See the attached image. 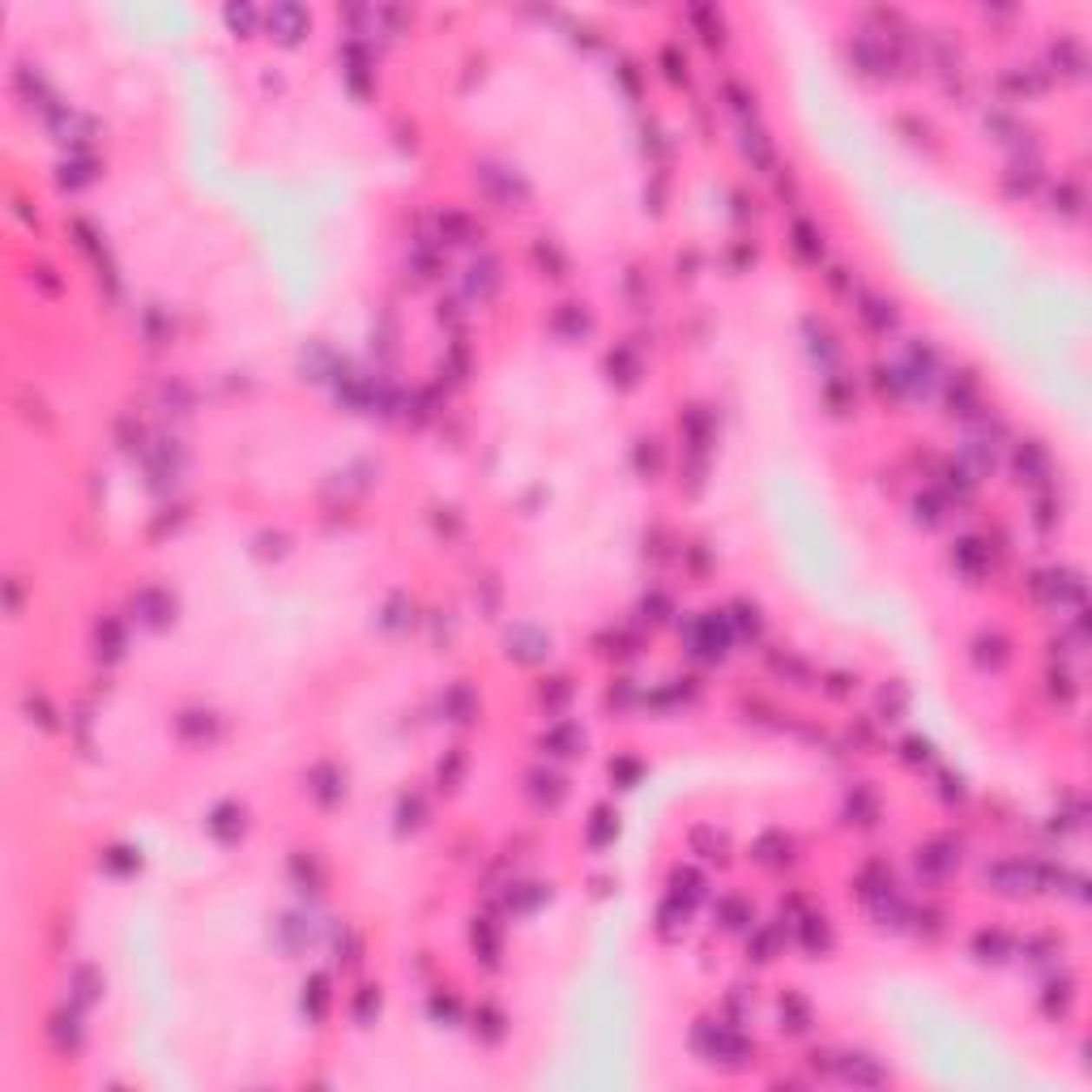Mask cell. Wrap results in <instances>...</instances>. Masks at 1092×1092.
<instances>
[{
    "label": "cell",
    "instance_id": "obj_15",
    "mask_svg": "<svg viewBox=\"0 0 1092 1092\" xmlns=\"http://www.w3.org/2000/svg\"><path fill=\"white\" fill-rule=\"evenodd\" d=\"M798 931H802L806 951H828V947H832V931H828V918H824V913H806V918L798 922Z\"/></svg>",
    "mask_w": 1092,
    "mask_h": 1092
},
{
    "label": "cell",
    "instance_id": "obj_39",
    "mask_svg": "<svg viewBox=\"0 0 1092 1092\" xmlns=\"http://www.w3.org/2000/svg\"><path fill=\"white\" fill-rule=\"evenodd\" d=\"M372 1011H380V994H376V986H363L359 1003H354V1016H359V1020H367Z\"/></svg>",
    "mask_w": 1092,
    "mask_h": 1092
},
{
    "label": "cell",
    "instance_id": "obj_34",
    "mask_svg": "<svg viewBox=\"0 0 1092 1092\" xmlns=\"http://www.w3.org/2000/svg\"><path fill=\"white\" fill-rule=\"evenodd\" d=\"M256 9H248V4H227V26L231 30H244V35H252L256 30Z\"/></svg>",
    "mask_w": 1092,
    "mask_h": 1092
},
{
    "label": "cell",
    "instance_id": "obj_11",
    "mask_svg": "<svg viewBox=\"0 0 1092 1092\" xmlns=\"http://www.w3.org/2000/svg\"><path fill=\"white\" fill-rule=\"evenodd\" d=\"M973 661H977L982 670H1003V666L1011 661V653H1007V641H1003V636H994V632L977 636V641H973Z\"/></svg>",
    "mask_w": 1092,
    "mask_h": 1092
},
{
    "label": "cell",
    "instance_id": "obj_38",
    "mask_svg": "<svg viewBox=\"0 0 1092 1092\" xmlns=\"http://www.w3.org/2000/svg\"><path fill=\"white\" fill-rule=\"evenodd\" d=\"M107 866H111V871H133V866H141V858H137L133 849H120V845H115V849L107 853Z\"/></svg>",
    "mask_w": 1092,
    "mask_h": 1092
},
{
    "label": "cell",
    "instance_id": "obj_18",
    "mask_svg": "<svg viewBox=\"0 0 1092 1092\" xmlns=\"http://www.w3.org/2000/svg\"><path fill=\"white\" fill-rule=\"evenodd\" d=\"M606 367H610V380H615V372H623V376H619V385H623V389H632V385H636V376H641V359H636L628 346L610 350V354H606Z\"/></svg>",
    "mask_w": 1092,
    "mask_h": 1092
},
{
    "label": "cell",
    "instance_id": "obj_28",
    "mask_svg": "<svg viewBox=\"0 0 1092 1092\" xmlns=\"http://www.w3.org/2000/svg\"><path fill=\"white\" fill-rule=\"evenodd\" d=\"M973 951H977L982 960H1003V956H1007V935H1003V931H982V935L973 939Z\"/></svg>",
    "mask_w": 1092,
    "mask_h": 1092
},
{
    "label": "cell",
    "instance_id": "obj_31",
    "mask_svg": "<svg viewBox=\"0 0 1092 1092\" xmlns=\"http://www.w3.org/2000/svg\"><path fill=\"white\" fill-rule=\"evenodd\" d=\"M474 947H478V951H487V960L496 964L499 935H496V926H491V918H478V926H474Z\"/></svg>",
    "mask_w": 1092,
    "mask_h": 1092
},
{
    "label": "cell",
    "instance_id": "obj_37",
    "mask_svg": "<svg viewBox=\"0 0 1092 1092\" xmlns=\"http://www.w3.org/2000/svg\"><path fill=\"white\" fill-rule=\"evenodd\" d=\"M448 708L457 713L452 721H470V713H474V700H470V692H465V687H452V695H448Z\"/></svg>",
    "mask_w": 1092,
    "mask_h": 1092
},
{
    "label": "cell",
    "instance_id": "obj_6",
    "mask_svg": "<svg viewBox=\"0 0 1092 1092\" xmlns=\"http://www.w3.org/2000/svg\"><path fill=\"white\" fill-rule=\"evenodd\" d=\"M811 1024H815L811 1003H806L798 990L781 994V1033H786V1037H802V1033H811Z\"/></svg>",
    "mask_w": 1092,
    "mask_h": 1092
},
{
    "label": "cell",
    "instance_id": "obj_23",
    "mask_svg": "<svg viewBox=\"0 0 1092 1092\" xmlns=\"http://www.w3.org/2000/svg\"><path fill=\"white\" fill-rule=\"evenodd\" d=\"M743 154L755 162V167H773V146H768V137L760 133V128H743Z\"/></svg>",
    "mask_w": 1092,
    "mask_h": 1092
},
{
    "label": "cell",
    "instance_id": "obj_22",
    "mask_svg": "<svg viewBox=\"0 0 1092 1092\" xmlns=\"http://www.w3.org/2000/svg\"><path fill=\"white\" fill-rule=\"evenodd\" d=\"M474 1033H483V1042H499V1037L508 1033L503 1011H496L491 1003H487V1007H478V1016H474Z\"/></svg>",
    "mask_w": 1092,
    "mask_h": 1092
},
{
    "label": "cell",
    "instance_id": "obj_33",
    "mask_svg": "<svg viewBox=\"0 0 1092 1092\" xmlns=\"http://www.w3.org/2000/svg\"><path fill=\"white\" fill-rule=\"evenodd\" d=\"M862 316L875 325V329H892L896 325V312L892 303H884V299H866V307H862Z\"/></svg>",
    "mask_w": 1092,
    "mask_h": 1092
},
{
    "label": "cell",
    "instance_id": "obj_30",
    "mask_svg": "<svg viewBox=\"0 0 1092 1092\" xmlns=\"http://www.w3.org/2000/svg\"><path fill=\"white\" fill-rule=\"evenodd\" d=\"M90 167H95L90 158H73V162H64V167H60V171H64V175H60V184H64V188H82V184H90V180H95V171H90Z\"/></svg>",
    "mask_w": 1092,
    "mask_h": 1092
},
{
    "label": "cell",
    "instance_id": "obj_32",
    "mask_svg": "<svg viewBox=\"0 0 1092 1092\" xmlns=\"http://www.w3.org/2000/svg\"><path fill=\"white\" fill-rule=\"evenodd\" d=\"M849 815H862L858 824H875V815H879V802H875V794H866V790H853V794H849Z\"/></svg>",
    "mask_w": 1092,
    "mask_h": 1092
},
{
    "label": "cell",
    "instance_id": "obj_12",
    "mask_svg": "<svg viewBox=\"0 0 1092 1092\" xmlns=\"http://www.w3.org/2000/svg\"><path fill=\"white\" fill-rule=\"evenodd\" d=\"M530 794L538 798L543 806H559L563 798H568V781L559 777V773H530Z\"/></svg>",
    "mask_w": 1092,
    "mask_h": 1092
},
{
    "label": "cell",
    "instance_id": "obj_9",
    "mask_svg": "<svg viewBox=\"0 0 1092 1092\" xmlns=\"http://www.w3.org/2000/svg\"><path fill=\"white\" fill-rule=\"evenodd\" d=\"M307 781H312L307 790L316 794V802H320V806H333V802H342V798H346V786H342L346 777H342V773H338L333 764H316Z\"/></svg>",
    "mask_w": 1092,
    "mask_h": 1092
},
{
    "label": "cell",
    "instance_id": "obj_35",
    "mask_svg": "<svg viewBox=\"0 0 1092 1092\" xmlns=\"http://www.w3.org/2000/svg\"><path fill=\"white\" fill-rule=\"evenodd\" d=\"M636 465L648 470V474L661 470V448H657V440H641V448H636Z\"/></svg>",
    "mask_w": 1092,
    "mask_h": 1092
},
{
    "label": "cell",
    "instance_id": "obj_16",
    "mask_svg": "<svg viewBox=\"0 0 1092 1092\" xmlns=\"http://www.w3.org/2000/svg\"><path fill=\"white\" fill-rule=\"evenodd\" d=\"M806 333H811V354L819 359V367H832L837 359H841V346H837V338L819 325V320H806Z\"/></svg>",
    "mask_w": 1092,
    "mask_h": 1092
},
{
    "label": "cell",
    "instance_id": "obj_5",
    "mask_svg": "<svg viewBox=\"0 0 1092 1092\" xmlns=\"http://www.w3.org/2000/svg\"><path fill=\"white\" fill-rule=\"evenodd\" d=\"M205 828L214 832V841L235 845L240 837H244V806H240V802H218V806H214V815L205 819Z\"/></svg>",
    "mask_w": 1092,
    "mask_h": 1092
},
{
    "label": "cell",
    "instance_id": "obj_3",
    "mask_svg": "<svg viewBox=\"0 0 1092 1092\" xmlns=\"http://www.w3.org/2000/svg\"><path fill=\"white\" fill-rule=\"evenodd\" d=\"M265 22H269V35L278 39V43H299L303 35H307V9L303 4H273L269 13H265Z\"/></svg>",
    "mask_w": 1092,
    "mask_h": 1092
},
{
    "label": "cell",
    "instance_id": "obj_13",
    "mask_svg": "<svg viewBox=\"0 0 1092 1092\" xmlns=\"http://www.w3.org/2000/svg\"><path fill=\"white\" fill-rule=\"evenodd\" d=\"M329 1003H333V994H329V977H325V973H312V977L303 982V1011H307L312 1020H325Z\"/></svg>",
    "mask_w": 1092,
    "mask_h": 1092
},
{
    "label": "cell",
    "instance_id": "obj_26",
    "mask_svg": "<svg viewBox=\"0 0 1092 1092\" xmlns=\"http://www.w3.org/2000/svg\"><path fill=\"white\" fill-rule=\"evenodd\" d=\"M777 947H781V935H777L773 926H764V931H755V939L747 944V956L764 964V960H773V956H777Z\"/></svg>",
    "mask_w": 1092,
    "mask_h": 1092
},
{
    "label": "cell",
    "instance_id": "obj_24",
    "mask_svg": "<svg viewBox=\"0 0 1092 1092\" xmlns=\"http://www.w3.org/2000/svg\"><path fill=\"white\" fill-rule=\"evenodd\" d=\"M794 252L802 256V260H819L824 240H819V231H815L811 222H794Z\"/></svg>",
    "mask_w": 1092,
    "mask_h": 1092
},
{
    "label": "cell",
    "instance_id": "obj_1",
    "mask_svg": "<svg viewBox=\"0 0 1092 1092\" xmlns=\"http://www.w3.org/2000/svg\"><path fill=\"white\" fill-rule=\"evenodd\" d=\"M695 1049L704 1054V1062H730V1067H739L751 1054V1045L739 1033V1024H730V1020H700Z\"/></svg>",
    "mask_w": 1092,
    "mask_h": 1092
},
{
    "label": "cell",
    "instance_id": "obj_27",
    "mask_svg": "<svg viewBox=\"0 0 1092 1092\" xmlns=\"http://www.w3.org/2000/svg\"><path fill=\"white\" fill-rule=\"evenodd\" d=\"M124 653V628L115 619H102L99 623V657H120Z\"/></svg>",
    "mask_w": 1092,
    "mask_h": 1092
},
{
    "label": "cell",
    "instance_id": "obj_41",
    "mask_svg": "<svg viewBox=\"0 0 1092 1092\" xmlns=\"http://www.w3.org/2000/svg\"><path fill=\"white\" fill-rule=\"evenodd\" d=\"M610 777H623V781H636V777H641V764H636V760H619V764L610 760Z\"/></svg>",
    "mask_w": 1092,
    "mask_h": 1092
},
{
    "label": "cell",
    "instance_id": "obj_8",
    "mask_svg": "<svg viewBox=\"0 0 1092 1092\" xmlns=\"http://www.w3.org/2000/svg\"><path fill=\"white\" fill-rule=\"evenodd\" d=\"M550 641H546L538 628H516V632H508V657H516V661H525V666H534V661H543Z\"/></svg>",
    "mask_w": 1092,
    "mask_h": 1092
},
{
    "label": "cell",
    "instance_id": "obj_21",
    "mask_svg": "<svg viewBox=\"0 0 1092 1092\" xmlns=\"http://www.w3.org/2000/svg\"><path fill=\"white\" fill-rule=\"evenodd\" d=\"M1016 470H1020V474H1024L1029 483L1045 478V470H1049V457H1045V448L1024 444V448H1020V457H1016Z\"/></svg>",
    "mask_w": 1092,
    "mask_h": 1092
},
{
    "label": "cell",
    "instance_id": "obj_29",
    "mask_svg": "<svg viewBox=\"0 0 1092 1092\" xmlns=\"http://www.w3.org/2000/svg\"><path fill=\"white\" fill-rule=\"evenodd\" d=\"M717 913H721V926H726V931H743L747 922H751V909H747L739 896L721 900V905H717Z\"/></svg>",
    "mask_w": 1092,
    "mask_h": 1092
},
{
    "label": "cell",
    "instance_id": "obj_7",
    "mask_svg": "<svg viewBox=\"0 0 1092 1092\" xmlns=\"http://www.w3.org/2000/svg\"><path fill=\"white\" fill-rule=\"evenodd\" d=\"M133 610H137V619L149 623V628H162V623L175 619V602L162 594V589H141V594L133 597Z\"/></svg>",
    "mask_w": 1092,
    "mask_h": 1092
},
{
    "label": "cell",
    "instance_id": "obj_25",
    "mask_svg": "<svg viewBox=\"0 0 1092 1092\" xmlns=\"http://www.w3.org/2000/svg\"><path fill=\"white\" fill-rule=\"evenodd\" d=\"M951 559L964 568V572H977L982 563H986V550H982V538H960L956 550H951Z\"/></svg>",
    "mask_w": 1092,
    "mask_h": 1092
},
{
    "label": "cell",
    "instance_id": "obj_4",
    "mask_svg": "<svg viewBox=\"0 0 1092 1092\" xmlns=\"http://www.w3.org/2000/svg\"><path fill=\"white\" fill-rule=\"evenodd\" d=\"M832 1071L849 1084H884L888 1080L884 1062L871 1058V1054H841V1058H832Z\"/></svg>",
    "mask_w": 1092,
    "mask_h": 1092
},
{
    "label": "cell",
    "instance_id": "obj_20",
    "mask_svg": "<svg viewBox=\"0 0 1092 1092\" xmlns=\"http://www.w3.org/2000/svg\"><path fill=\"white\" fill-rule=\"evenodd\" d=\"M755 858H760L764 866H781V862H790V837H786V832H768V837H760Z\"/></svg>",
    "mask_w": 1092,
    "mask_h": 1092
},
{
    "label": "cell",
    "instance_id": "obj_10",
    "mask_svg": "<svg viewBox=\"0 0 1092 1092\" xmlns=\"http://www.w3.org/2000/svg\"><path fill=\"white\" fill-rule=\"evenodd\" d=\"M543 747H550V755L572 760V755H581V751H585V734H581V726H572V721H555V726L546 730Z\"/></svg>",
    "mask_w": 1092,
    "mask_h": 1092
},
{
    "label": "cell",
    "instance_id": "obj_2",
    "mask_svg": "<svg viewBox=\"0 0 1092 1092\" xmlns=\"http://www.w3.org/2000/svg\"><path fill=\"white\" fill-rule=\"evenodd\" d=\"M730 641H734V628H730V619L717 615V610L700 615L692 628H687V645H692V653L704 657V661H721L726 648H730Z\"/></svg>",
    "mask_w": 1092,
    "mask_h": 1092
},
{
    "label": "cell",
    "instance_id": "obj_36",
    "mask_svg": "<svg viewBox=\"0 0 1092 1092\" xmlns=\"http://www.w3.org/2000/svg\"><path fill=\"white\" fill-rule=\"evenodd\" d=\"M692 845H695V849H708L704 858H717V849H726V837H721V832H713V828H695Z\"/></svg>",
    "mask_w": 1092,
    "mask_h": 1092
},
{
    "label": "cell",
    "instance_id": "obj_40",
    "mask_svg": "<svg viewBox=\"0 0 1092 1092\" xmlns=\"http://www.w3.org/2000/svg\"><path fill=\"white\" fill-rule=\"evenodd\" d=\"M905 700H909V692H905V687H896V695H888V692L879 695V708L888 713V721H896V713L905 708Z\"/></svg>",
    "mask_w": 1092,
    "mask_h": 1092
},
{
    "label": "cell",
    "instance_id": "obj_19",
    "mask_svg": "<svg viewBox=\"0 0 1092 1092\" xmlns=\"http://www.w3.org/2000/svg\"><path fill=\"white\" fill-rule=\"evenodd\" d=\"M615 832H619V815H615L610 806H597L594 819H589V845H594V849H606V845L615 841Z\"/></svg>",
    "mask_w": 1092,
    "mask_h": 1092
},
{
    "label": "cell",
    "instance_id": "obj_14",
    "mask_svg": "<svg viewBox=\"0 0 1092 1092\" xmlns=\"http://www.w3.org/2000/svg\"><path fill=\"white\" fill-rule=\"evenodd\" d=\"M470 295H478V299H491L499 291V265L496 260H474L470 265Z\"/></svg>",
    "mask_w": 1092,
    "mask_h": 1092
},
{
    "label": "cell",
    "instance_id": "obj_17",
    "mask_svg": "<svg viewBox=\"0 0 1092 1092\" xmlns=\"http://www.w3.org/2000/svg\"><path fill=\"white\" fill-rule=\"evenodd\" d=\"M51 1042L60 1045V1049H77V1045H82L77 1011H56V1016H51Z\"/></svg>",
    "mask_w": 1092,
    "mask_h": 1092
}]
</instances>
